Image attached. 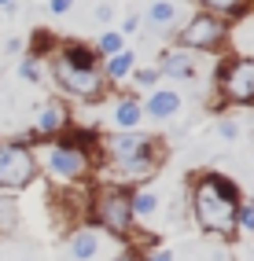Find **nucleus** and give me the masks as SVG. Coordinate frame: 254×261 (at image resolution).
Segmentation results:
<instances>
[{"label": "nucleus", "instance_id": "obj_5", "mask_svg": "<svg viewBox=\"0 0 254 261\" xmlns=\"http://www.w3.org/2000/svg\"><path fill=\"white\" fill-rule=\"evenodd\" d=\"M44 59H48V74H52V85H56L63 96L85 99V103H96V99H104V96H107L111 81L104 77V66H74V63H66L59 51H52V56H44Z\"/></svg>", "mask_w": 254, "mask_h": 261}, {"label": "nucleus", "instance_id": "obj_11", "mask_svg": "<svg viewBox=\"0 0 254 261\" xmlns=\"http://www.w3.org/2000/svg\"><path fill=\"white\" fill-rule=\"evenodd\" d=\"M140 107H144V118H151V121H169L181 114V92L177 89H147Z\"/></svg>", "mask_w": 254, "mask_h": 261}, {"label": "nucleus", "instance_id": "obj_25", "mask_svg": "<svg viewBox=\"0 0 254 261\" xmlns=\"http://www.w3.org/2000/svg\"><path fill=\"white\" fill-rule=\"evenodd\" d=\"M48 11H52V15H66V11H74V0H48Z\"/></svg>", "mask_w": 254, "mask_h": 261}, {"label": "nucleus", "instance_id": "obj_9", "mask_svg": "<svg viewBox=\"0 0 254 261\" xmlns=\"http://www.w3.org/2000/svg\"><path fill=\"white\" fill-rule=\"evenodd\" d=\"M66 129H70V107L63 99H48L30 125V140H52V136H63Z\"/></svg>", "mask_w": 254, "mask_h": 261}, {"label": "nucleus", "instance_id": "obj_18", "mask_svg": "<svg viewBox=\"0 0 254 261\" xmlns=\"http://www.w3.org/2000/svg\"><path fill=\"white\" fill-rule=\"evenodd\" d=\"M92 48H96V56H99V59H107V56H114V51H122V48H125V37H122L118 30H104V33L96 37Z\"/></svg>", "mask_w": 254, "mask_h": 261}, {"label": "nucleus", "instance_id": "obj_14", "mask_svg": "<svg viewBox=\"0 0 254 261\" xmlns=\"http://www.w3.org/2000/svg\"><path fill=\"white\" fill-rule=\"evenodd\" d=\"M99 66H104V77H107L111 85H122V81H129L133 70H137V51H133V48H122V51H114V56H107Z\"/></svg>", "mask_w": 254, "mask_h": 261}, {"label": "nucleus", "instance_id": "obj_13", "mask_svg": "<svg viewBox=\"0 0 254 261\" xmlns=\"http://www.w3.org/2000/svg\"><path fill=\"white\" fill-rule=\"evenodd\" d=\"M114 129L118 133H129V129H140V121H144V107H140V96H118L114 99Z\"/></svg>", "mask_w": 254, "mask_h": 261}, {"label": "nucleus", "instance_id": "obj_22", "mask_svg": "<svg viewBox=\"0 0 254 261\" xmlns=\"http://www.w3.org/2000/svg\"><path fill=\"white\" fill-rule=\"evenodd\" d=\"M217 133H221L225 140H240V125H236L232 118H217Z\"/></svg>", "mask_w": 254, "mask_h": 261}, {"label": "nucleus", "instance_id": "obj_29", "mask_svg": "<svg viewBox=\"0 0 254 261\" xmlns=\"http://www.w3.org/2000/svg\"><path fill=\"white\" fill-rule=\"evenodd\" d=\"M111 261H140L137 254H118V257H111Z\"/></svg>", "mask_w": 254, "mask_h": 261}, {"label": "nucleus", "instance_id": "obj_20", "mask_svg": "<svg viewBox=\"0 0 254 261\" xmlns=\"http://www.w3.org/2000/svg\"><path fill=\"white\" fill-rule=\"evenodd\" d=\"M129 77L137 81L140 89H155V85L162 81V74H159V66H137V70H133Z\"/></svg>", "mask_w": 254, "mask_h": 261}, {"label": "nucleus", "instance_id": "obj_10", "mask_svg": "<svg viewBox=\"0 0 254 261\" xmlns=\"http://www.w3.org/2000/svg\"><path fill=\"white\" fill-rule=\"evenodd\" d=\"M70 257L74 261H99L104 257V228H96V224H78L70 232Z\"/></svg>", "mask_w": 254, "mask_h": 261}, {"label": "nucleus", "instance_id": "obj_17", "mask_svg": "<svg viewBox=\"0 0 254 261\" xmlns=\"http://www.w3.org/2000/svg\"><path fill=\"white\" fill-rule=\"evenodd\" d=\"M199 11L217 15V19H243L247 11V0H195Z\"/></svg>", "mask_w": 254, "mask_h": 261}, {"label": "nucleus", "instance_id": "obj_4", "mask_svg": "<svg viewBox=\"0 0 254 261\" xmlns=\"http://www.w3.org/2000/svg\"><path fill=\"white\" fill-rule=\"evenodd\" d=\"M89 221L96 228H104L107 236L114 239H129L133 228H137V221H133V206H129V188L125 184H96L89 191Z\"/></svg>", "mask_w": 254, "mask_h": 261}, {"label": "nucleus", "instance_id": "obj_3", "mask_svg": "<svg viewBox=\"0 0 254 261\" xmlns=\"http://www.w3.org/2000/svg\"><path fill=\"white\" fill-rule=\"evenodd\" d=\"M41 151H33L37 159V169H44L48 177L63 188H74V184H85L89 173L96 169V136L89 140L85 133H74V136H52V140H37Z\"/></svg>", "mask_w": 254, "mask_h": 261}, {"label": "nucleus", "instance_id": "obj_8", "mask_svg": "<svg viewBox=\"0 0 254 261\" xmlns=\"http://www.w3.org/2000/svg\"><path fill=\"white\" fill-rule=\"evenodd\" d=\"M228 33H232L228 19H217V15L199 11L177 30V44L188 48V51H221L228 44Z\"/></svg>", "mask_w": 254, "mask_h": 261}, {"label": "nucleus", "instance_id": "obj_7", "mask_svg": "<svg viewBox=\"0 0 254 261\" xmlns=\"http://www.w3.org/2000/svg\"><path fill=\"white\" fill-rule=\"evenodd\" d=\"M37 173L41 169L30 140H0V191H22Z\"/></svg>", "mask_w": 254, "mask_h": 261}, {"label": "nucleus", "instance_id": "obj_16", "mask_svg": "<svg viewBox=\"0 0 254 261\" xmlns=\"http://www.w3.org/2000/svg\"><path fill=\"white\" fill-rule=\"evenodd\" d=\"M129 206H133V221H151L159 214V195L151 188H129Z\"/></svg>", "mask_w": 254, "mask_h": 261}, {"label": "nucleus", "instance_id": "obj_2", "mask_svg": "<svg viewBox=\"0 0 254 261\" xmlns=\"http://www.w3.org/2000/svg\"><path fill=\"white\" fill-rule=\"evenodd\" d=\"M240 184L225 173H199L192 180V214L195 224L210 236H232L236 228V210H240Z\"/></svg>", "mask_w": 254, "mask_h": 261}, {"label": "nucleus", "instance_id": "obj_26", "mask_svg": "<svg viewBox=\"0 0 254 261\" xmlns=\"http://www.w3.org/2000/svg\"><path fill=\"white\" fill-rule=\"evenodd\" d=\"M111 19H114V8L111 4H99L96 8V22H111Z\"/></svg>", "mask_w": 254, "mask_h": 261}, {"label": "nucleus", "instance_id": "obj_19", "mask_svg": "<svg viewBox=\"0 0 254 261\" xmlns=\"http://www.w3.org/2000/svg\"><path fill=\"white\" fill-rule=\"evenodd\" d=\"M19 77H22L26 85H41V77H44L41 59H37V56H22V59H19Z\"/></svg>", "mask_w": 254, "mask_h": 261}, {"label": "nucleus", "instance_id": "obj_12", "mask_svg": "<svg viewBox=\"0 0 254 261\" xmlns=\"http://www.w3.org/2000/svg\"><path fill=\"white\" fill-rule=\"evenodd\" d=\"M159 74L162 77H169V81H188V77H195V56L188 48H169V51H162L159 56Z\"/></svg>", "mask_w": 254, "mask_h": 261}, {"label": "nucleus", "instance_id": "obj_21", "mask_svg": "<svg viewBox=\"0 0 254 261\" xmlns=\"http://www.w3.org/2000/svg\"><path fill=\"white\" fill-rule=\"evenodd\" d=\"M236 228L254 232V199H243L240 202V210H236Z\"/></svg>", "mask_w": 254, "mask_h": 261}, {"label": "nucleus", "instance_id": "obj_28", "mask_svg": "<svg viewBox=\"0 0 254 261\" xmlns=\"http://www.w3.org/2000/svg\"><path fill=\"white\" fill-rule=\"evenodd\" d=\"M0 8H4L8 15H15V0H0Z\"/></svg>", "mask_w": 254, "mask_h": 261}, {"label": "nucleus", "instance_id": "obj_6", "mask_svg": "<svg viewBox=\"0 0 254 261\" xmlns=\"http://www.w3.org/2000/svg\"><path fill=\"white\" fill-rule=\"evenodd\" d=\"M214 89L221 103L254 107V56H228L214 74Z\"/></svg>", "mask_w": 254, "mask_h": 261}, {"label": "nucleus", "instance_id": "obj_24", "mask_svg": "<svg viewBox=\"0 0 254 261\" xmlns=\"http://www.w3.org/2000/svg\"><path fill=\"white\" fill-rule=\"evenodd\" d=\"M140 26H144L140 15H125V22H122V30H118V33H122V37H129V33H137Z\"/></svg>", "mask_w": 254, "mask_h": 261}, {"label": "nucleus", "instance_id": "obj_27", "mask_svg": "<svg viewBox=\"0 0 254 261\" xmlns=\"http://www.w3.org/2000/svg\"><path fill=\"white\" fill-rule=\"evenodd\" d=\"M144 261H173V254H169V250H151Z\"/></svg>", "mask_w": 254, "mask_h": 261}, {"label": "nucleus", "instance_id": "obj_23", "mask_svg": "<svg viewBox=\"0 0 254 261\" xmlns=\"http://www.w3.org/2000/svg\"><path fill=\"white\" fill-rule=\"evenodd\" d=\"M11 224H15V202H0V228H11Z\"/></svg>", "mask_w": 254, "mask_h": 261}, {"label": "nucleus", "instance_id": "obj_1", "mask_svg": "<svg viewBox=\"0 0 254 261\" xmlns=\"http://www.w3.org/2000/svg\"><path fill=\"white\" fill-rule=\"evenodd\" d=\"M96 144H99L96 151L104 159V169L111 173L114 184H140L162 166V140L140 129H129V133L114 129L111 136H104Z\"/></svg>", "mask_w": 254, "mask_h": 261}, {"label": "nucleus", "instance_id": "obj_15", "mask_svg": "<svg viewBox=\"0 0 254 261\" xmlns=\"http://www.w3.org/2000/svg\"><path fill=\"white\" fill-rule=\"evenodd\" d=\"M140 19L151 30H173L177 19H181V8H177V0H151V8L140 15Z\"/></svg>", "mask_w": 254, "mask_h": 261}]
</instances>
